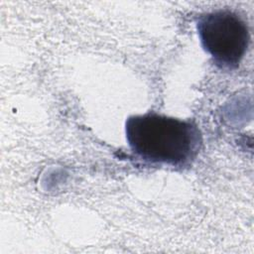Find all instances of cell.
Returning <instances> with one entry per match:
<instances>
[{"label": "cell", "instance_id": "obj_1", "mask_svg": "<svg viewBox=\"0 0 254 254\" xmlns=\"http://www.w3.org/2000/svg\"><path fill=\"white\" fill-rule=\"evenodd\" d=\"M125 133L137 157L177 169L190 167L202 146V134L193 121L155 112L128 117Z\"/></svg>", "mask_w": 254, "mask_h": 254}, {"label": "cell", "instance_id": "obj_2", "mask_svg": "<svg viewBox=\"0 0 254 254\" xmlns=\"http://www.w3.org/2000/svg\"><path fill=\"white\" fill-rule=\"evenodd\" d=\"M196 29L203 50L220 68H236L250 43L247 22L237 12L217 9L199 16Z\"/></svg>", "mask_w": 254, "mask_h": 254}]
</instances>
